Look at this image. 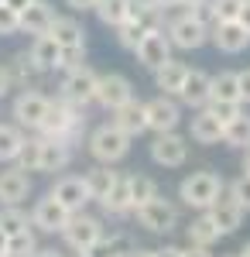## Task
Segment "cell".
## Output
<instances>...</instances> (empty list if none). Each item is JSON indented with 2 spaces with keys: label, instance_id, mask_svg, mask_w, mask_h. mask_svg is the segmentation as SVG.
<instances>
[{
  "label": "cell",
  "instance_id": "cell-43",
  "mask_svg": "<svg viewBox=\"0 0 250 257\" xmlns=\"http://www.w3.org/2000/svg\"><path fill=\"white\" fill-rule=\"evenodd\" d=\"M230 196L236 199V206H240L243 213L250 209V175H247V172H243V175H240V178L230 185Z\"/></svg>",
  "mask_w": 250,
  "mask_h": 257
},
{
  "label": "cell",
  "instance_id": "cell-54",
  "mask_svg": "<svg viewBox=\"0 0 250 257\" xmlns=\"http://www.w3.org/2000/svg\"><path fill=\"white\" fill-rule=\"evenodd\" d=\"M127 257H154V250H141V247H134Z\"/></svg>",
  "mask_w": 250,
  "mask_h": 257
},
{
  "label": "cell",
  "instance_id": "cell-13",
  "mask_svg": "<svg viewBox=\"0 0 250 257\" xmlns=\"http://www.w3.org/2000/svg\"><path fill=\"white\" fill-rule=\"evenodd\" d=\"M69 209L58 202V199H52V196H45L35 206V213H31V226H38V230H45V233H62V226L69 223Z\"/></svg>",
  "mask_w": 250,
  "mask_h": 257
},
{
  "label": "cell",
  "instance_id": "cell-8",
  "mask_svg": "<svg viewBox=\"0 0 250 257\" xmlns=\"http://www.w3.org/2000/svg\"><path fill=\"white\" fill-rule=\"evenodd\" d=\"M144 120H148V131H158V134H165V131H175L178 127V120H182V110H178V103L168 96H154L144 103Z\"/></svg>",
  "mask_w": 250,
  "mask_h": 257
},
{
  "label": "cell",
  "instance_id": "cell-22",
  "mask_svg": "<svg viewBox=\"0 0 250 257\" xmlns=\"http://www.w3.org/2000/svg\"><path fill=\"white\" fill-rule=\"evenodd\" d=\"M72 161V148L62 141L41 138V155H38V172H62Z\"/></svg>",
  "mask_w": 250,
  "mask_h": 257
},
{
  "label": "cell",
  "instance_id": "cell-49",
  "mask_svg": "<svg viewBox=\"0 0 250 257\" xmlns=\"http://www.w3.org/2000/svg\"><path fill=\"white\" fill-rule=\"evenodd\" d=\"M69 7H76V11H93L96 7V0H65Z\"/></svg>",
  "mask_w": 250,
  "mask_h": 257
},
{
  "label": "cell",
  "instance_id": "cell-39",
  "mask_svg": "<svg viewBox=\"0 0 250 257\" xmlns=\"http://www.w3.org/2000/svg\"><path fill=\"white\" fill-rule=\"evenodd\" d=\"M21 141H24V134H21L18 127H11V123H0V161H14V155H18Z\"/></svg>",
  "mask_w": 250,
  "mask_h": 257
},
{
  "label": "cell",
  "instance_id": "cell-24",
  "mask_svg": "<svg viewBox=\"0 0 250 257\" xmlns=\"http://www.w3.org/2000/svg\"><path fill=\"white\" fill-rule=\"evenodd\" d=\"M192 138L199 144H219L223 141V123L209 113V106H199V113L192 117Z\"/></svg>",
  "mask_w": 250,
  "mask_h": 257
},
{
  "label": "cell",
  "instance_id": "cell-52",
  "mask_svg": "<svg viewBox=\"0 0 250 257\" xmlns=\"http://www.w3.org/2000/svg\"><path fill=\"white\" fill-rule=\"evenodd\" d=\"M0 4H7V7H11V11H24V7H28V4H31V0H0Z\"/></svg>",
  "mask_w": 250,
  "mask_h": 257
},
{
  "label": "cell",
  "instance_id": "cell-40",
  "mask_svg": "<svg viewBox=\"0 0 250 257\" xmlns=\"http://www.w3.org/2000/svg\"><path fill=\"white\" fill-rule=\"evenodd\" d=\"M35 250H38V243H35V233L31 230L7 237V257H31Z\"/></svg>",
  "mask_w": 250,
  "mask_h": 257
},
{
  "label": "cell",
  "instance_id": "cell-9",
  "mask_svg": "<svg viewBox=\"0 0 250 257\" xmlns=\"http://www.w3.org/2000/svg\"><path fill=\"white\" fill-rule=\"evenodd\" d=\"M151 158L158 165H165V168H178V165H185L189 158V144L182 134H175V131H165V134H158L151 144Z\"/></svg>",
  "mask_w": 250,
  "mask_h": 257
},
{
  "label": "cell",
  "instance_id": "cell-26",
  "mask_svg": "<svg viewBox=\"0 0 250 257\" xmlns=\"http://www.w3.org/2000/svg\"><path fill=\"white\" fill-rule=\"evenodd\" d=\"M58 52H62V45H58L52 35H38L28 55H31V59H35V65L45 72V69H58Z\"/></svg>",
  "mask_w": 250,
  "mask_h": 257
},
{
  "label": "cell",
  "instance_id": "cell-11",
  "mask_svg": "<svg viewBox=\"0 0 250 257\" xmlns=\"http://www.w3.org/2000/svg\"><path fill=\"white\" fill-rule=\"evenodd\" d=\"M137 62L141 65H148V69H158L165 59H172V41L165 38V31L161 28H151L144 38L137 41Z\"/></svg>",
  "mask_w": 250,
  "mask_h": 257
},
{
  "label": "cell",
  "instance_id": "cell-19",
  "mask_svg": "<svg viewBox=\"0 0 250 257\" xmlns=\"http://www.w3.org/2000/svg\"><path fill=\"white\" fill-rule=\"evenodd\" d=\"M178 99L185 106H206V99H209V76L202 69H189L185 79H182V89H178Z\"/></svg>",
  "mask_w": 250,
  "mask_h": 257
},
{
  "label": "cell",
  "instance_id": "cell-21",
  "mask_svg": "<svg viewBox=\"0 0 250 257\" xmlns=\"http://www.w3.org/2000/svg\"><path fill=\"white\" fill-rule=\"evenodd\" d=\"M99 206L110 213V216H127L134 213V202H131V185H127V175H116V182L110 185V192L99 199Z\"/></svg>",
  "mask_w": 250,
  "mask_h": 257
},
{
  "label": "cell",
  "instance_id": "cell-29",
  "mask_svg": "<svg viewBox=\"0 0 250 257\" xmlns=\"http://www.w3.org/2000/svg\"><path fill=\"white\" fill-rule=\"evenodd\" d=\"M127 18H131V21H141L144 28H161L165 11H161L154 0H127Z\"/></svg>",
  "mask_w": 250,
  "mask_h": 257
},
{
  "label": "cell",
  "instance_id": "cell-51",
  "mask_svg": "<svg viewBox=\"0 0 250 257\" xmlns=\"http://www.w3.org/2000/svg\"><path fill=\"white\" fill-rule=\"evenodd\" d=\"M154 257H182V247H161L154 250Z\"/></svg>",
  "mask_w": 250,
  "mask_h": 257
},
{
  "label": "cell",
  "instance_id": "cell-3",
  "mask_svg": "<svg viewBox=\"0 0 250 257\" xmlns=\"http://www.w3.org/2000/svg\"><path fill=\"white\" fill-rule=\"evenodd\" d=\"M219 192H223V178L212 175V172H192V175L182 182V189H178L182 202L185 206H195V209H206Z\"/></svg>",
  "mask_w": 250,
  "mask_h": 257
},
{
  "label": "cell",
  "instance_id": "cell-20",
  "mask_svg": "<svg viewBox=\"0 0 250 257\" xmlns=\"http://www.w3.org/2000/svg\"><path fill=\"white\" fill-rule=\"evenodd\" d=\"M28 192H31V178L24 175L21 168L0 172V202L4 206H18L21 199H28Z\"/></svg>",
  "mask_w": 250,
  "mask_h": 257
},
{
  "label": "cell",
  "instance_id": "cell-46",
  "mask_svg": "<svg viewBox=\"0 0 250 257\" xmlns=\"http://www.w3.org/2000/svg\"><path fill=\"white\" fill-rule=\"evenodd\" d=\"M236 86H240V103H250V69L236 72Z\"/></svg>",
  "mask_w": 250,
  "mask_h": 257
},
{
  "label": "cell",
  "instance_id": "cell-2",
  "mask_svg": "<svg viewBox=\"0 0 250 257\" xmlns=\"http://www.w3.org/2000/svg\"><path fill=\"white\" fill-rule=\"evenodd\" d=\"M89 151H93V158L99 165H116V161L127 158V151H131V138L113 127V123H103L96 127L93 134H89Z\"/></svg>",
  "mask_w": 250,
  "mask_h": 257
},
{
  "label": "cell",
  "instance_id": "cell-53",
  "mask_svg": "<svg viewBox=\"0 0 250 257\" xmlns=\"http://www.w3.org/2000/svg\"><path fill=\"white\" fill-rule=\"evenodd\" d=\"M154 4H158V7H161V11H172V7H178V4H182V0H154Z\"/></svg>",
  "mask_w": 250,
  "mask_h": 257
},
{
  "label": "cell",
  "instance_id": "cell-61",
  "mask_svg": "<svg viewBox=\"0 0 250 257\" xmlns=\"http://www.w3.org/2000/svg\"><path fill=\"white\" fill-rule=\"evenodd\" d=\"M0 257H4V254H0Z\"/></svg>",
  "mask_w": 250,
  "mask_h": 257
},
{
  "label": "cell",
  "instance_id": "cell-15",
  "mask_svg": "<svg viewBox=\"0 0 250 257\" xmlns=\"http://www.w3.org/2000/svg\"><path fill=\"white\" fill-rule=\"evenodd\" d=\"M45 110H48V96L38 93V89H24V93L14 99V117H18L21 127H35V131H38Z\"/></svg>",
  "mask_w": 250,
  "mask_h": 257
},
{
  "label": "cell",
  "instance_id": "cell-44",
  "mask_svg": "<svg viewBox=\"0 0 250 257\" xmlns=\"http://www.w3.org/2000/svg\"><path fill=\"white\" fill-rule=\"evenodd\" d=\"M82 55H86V45H69L58 52V69H76L82 65Z\"/></svg>",
  "mask_w": 250,
  "mask_h": 257
},
{
  "label": "cell",
  "instance_id": "cell-60",
  "mask_svg": "<svg viewBox=\"0 0 250 257\" xmlns=\"http://www.w3.org/2000/svg\"><path fill=\"white\" fill-rule=\"evenodd\" d=\"M226 257H240V254H226Z\"/></svg>",
  "mask_w": 250,
  "mask_h": 257
},
{
  "label": "cell",
  "instance_id": "cell-57",
  "mask_svg": "<svg viewBox=\"0 0 250 257\" xmlns=\"http://www.w3.org/2000/svg\"><path fill=\"white\" fill-rule=\"evenodd\" d=\"M31 257H62V254H55V250H35Z\"/></svg>",
  "mask_w": 250,
  "mask_h": 257
},
{
  "label": "cell",
  "instance_id": "cell-58",
  "mask_svg": "<svg viewBox=\"0 0 250 257\" xmlns=\"http://www.w3.org/2000/svg\"><path fill=\"white\" fill-rule=\"evenodd\" d=\"M199 4H206V0H182L178 7H199Z\"/></svg>",
  "mask_w": 250,
  "mask_h": 257
},
{
  "label": "cell",
  "instance_id": "cell-36",
  "mask_svg": "<svg viewBox=\"0 0 250 257\" xmlns=\"http://www.w3.org/2000/svg\"><path fill=\"white\" fill-rule=\"evenodd\" d=\"M127 185H131V202L141 206V202H148V199L158 196V185H154V178L148 175H127Z\"/></svg>",
  "mask_w": 250,
  "mask_h": 257
},
{
  "label": "cell",
  "instance_id": "cell-35",
  "mask_svg": "<svg viewBox=\"0 0 250 257\" xmlns=\"http://www.w3.org/2000/svg\"><path fill=\"white\" fill-rule=\"evenodd\" d=\"M93 11L99 14L103 24L116 28L120 21H127V0H96V7H93Z\"/></svg>",
  "mask_w": 250,
  "mask_h": 257
},
{
  "label": "cell",
  "instance_id": "cell-45",
  "mask_svg": "<svg viewBox=\"0 0 250 257\" xmlns=\"http://www.w3.org/2000/svg\"><path fill=\"white\" fill-rule=\"evenodd\" d=\"M14 31H18V11L0 4V35H14Z\"/></svg>",
  "mask_w": 250,
  "mask_h": 257
},
{
  "label": "cell",
  "instance_id": "cell-1",
  "mask_svg": "<svg viewBox=\"0 0 250 257\" xmlns=\"http://www.w3.org/2000/svg\"><path fill=\"white\" fill-rule=\"evenodd\" d=\"M86 106H79V103H69V99H48V110H45V117H41L38 131L45 134L48 141H62V144H69L72 148V141L82 134V113Z\"/></svg>",
  "mask_w": 250,
  "mask_h": 257
},
{
  "label": "cell",
  "instance_id": "cell-50",
  "mask_svg": "<svg viewBox=\"0 0 250 257\" xmlns=\"http://www.w3.org/2000/svg\"><path fill=\"white\" fill-rule=\"evenodd\" d=\"M11 89V76H7V65H0V96Z\"/></svg>",
  "mask_w": 250,
  "mask_h": 257
},
{
  "label": "cell",
  "instance_id": "cell-34",
  "mask_svg": "<svg viewBox=\"0 0 250 257\" xmlns=\"http://www.w3.org/2000/svg\"><path fill=\"white\" fill-rule=\"evenodd\" d=\"M38 155H41V138H24L14 161H18L21 172H38Z\"/></svg>",
  "mask_w": 250,
  "mask_h": 257
},
{
  "label": "cell",
  "instance_id": "cell-47",
  "mask_svg": "<svg viewBox=\"0 0 250 257\" xmlns=\"http://www.w3.org/2000/svg\"><path fill=\"white\" fill-rule=\"evenodd\" d=\"M182 257H212L209 247H199V243H192L189 250H182Z\"/></svg>",
  "mask_w": 250,
  "mask_h": 257
},
{
  "label": "cell",
  "instance_id": "cell-10",
  "mask_svg": "<svg viewBox=\"0 0 250 257\" xmlns=\"http://www.w3.org/2000/svg\"><path fill=\"white\" fill-rule=\"evenodd\" d=\"M212 45L226 55H236L250 45V31L240 24V21H212V31H209Z\"/></svg>",
  "mask_w": 250,
  "mask_h": 257
},
{
  "label": "cell",
  "instance_id": "cell-5",
  "mask_svg": "<svg viewBox=\"0 0 250 257\" xmlns=\"http://www.w3.org/2000/svg\"><path fill=\"white\" fill-rule=\"evenodd\" d=\"M62 237H65V243H69L72 250L82 254V250H89V247L103 237V223H99L96 216H82V209H79V213H72L69 223L62 226Z\"/></svg>",
  "mask_w": 250,
  "mask_h": 257
},
{
  "label": "cell",
  "instance_id": "cell-32",
  "mask_svg": "<svg viewBox=\"0 0 250 257\" xmlns=\"http://www.w3.org/2000/svg\"><path fill=\"white\" fill-rule=\"evenodd\" d=\"M209 99H236V103H240L236 72H219V76H209ZM209 99H206V103H209Z\"/></svg>",
  "mask_w": 250,
  "mask_h": 257
},
{
  "label": "cell",
  "instance_id": "cell-42",
  "mask_svg": "<svg viewBox=\"0 0 250 257\" xmlns=\"http://www.w3.org/2000/svg\"><path fill=\"white\" fill-rule=\"evenodd\" d=\"M209 7H212V18L216 21H236L243 0H209Z\"/></svg>",
  "mask_w": 250,
  "mask_h": 257
},
{
  "label": "cell",
  "instance_id": "cell-31",
  "mask_svg": "<svg viewBox=\"0 0 250 257\" xmlns=\"http://www.w3.org/2000/svg\"><path fill=\"white\" fill-rule=\"evenodd\" d=\"M223 144H230V148H247L250 144V117L247 113H236L230 123H223Z\"/></svg>",
  "mask_w": 250,
  "mask_h": 257
},
{
  "label": "cell",
  "instance_id": "cell-12",
  "mask_svg": "<svg viewBox=\"0 0 250 257\" xmlns=\"http://www.w3.org/2000/svg\"><path fill=\"white\" fill-rule=\"evenodd\" d=\"M206 209H209L206 216L212 219V226H216L219 233H233V230L243 223V209L236 206V199H233V196H223V192H219Z\"/></svg>",
  "mask_w": 250,
  "mask_h": 257
},
{
  "label": "cell",
  "instance_id": "cell-6",
  "mask_svg": "<svg viewBox=\"0 0 250 257\" xmlns=\"http://www.w3.org/2000/svg\"><path fill=\"white\" fill-rule=\"evenodd\" d=\"M96 72L93 69H86V65H76V69H69V76L62 82V96L69 99V103H79V106H86V103H93L96 99Z\"/></svg>",
  "mask_w": 250,
  "mask_h": 257
},
{
  "label": "cell",
  "instance_id": "cell-33",
  "mask_svg": "<svg viewBox=\"0 0 250 257\" xmlns=\"http://www.w3.org/2000/svg\"><path fill=\"white\" fill-rule=\"evenodd\" d=\"M219 240V230L212 226V219L202 213V216H195L192 223H189V243H199V247H209V243H216Z\"/></svg>",
  "mask_w": 250,
  "mask_h": 257
},
{
  "label": "cell",
  "instance_id": "cell-4",
  "mask_svg": "<svg viewBox=\"0 0 250 257\" xmlns=\"http://www.w3.org/2000/svg\"><path fill=\"white\" fill-rule=\"evenodd\" d=\"M134 213H137V223H141L144 230H151V233H168V230L178 226V209L161 196H154V199H148V202L134 206Z\"/></svg>",
  "mask_w": 250,
  "mask_h": 257
},
{
  "label": "cell",
  "instance_id": "cell-27",
  "mask_svg": "<svg viewBox=\"0 0 250 257\" xmlns=\"http://www.w3.org/2000/svg\"><path fill=\"white\" fill-rule=\"evenodd\" d=\"M131 250H134V247H131L127 233H116V237H110V240H106V237H99L96 243L89 247V250H82L79 257H127Z\"/></svg>",
  "mask_w": 250,
  "mask_h": 257
},
{
  "label": "cell",
  "instance_id": "cell-37",
  "mask_svg": "<svg viewBox=\"0 0 250 257\" xmlns=\"http://www.w3.org/2000/svg\"><path fill=\"white\" fill-rule=\"evenodd\" d=\"M148 31H151V28H144L141 21H131V18L116 24V38H120V45H123V48H131V52L137 48V41L144 38Z\"/></svg>",
  "mask_w": 250,
  "mask_h": 257
},
{
  "label": "cell",
  "instance_id": "cell-16",
  "mask_svg": "<svg viewBox=\"0 0 250 257\" xmlns=\"http://www.w3.org/2000/svg\"><path fill=\"white\" fill-rule=\"evenodd\" d=\"M55 21V11L52 4L45 0H31L24 11H18V31H28V35H45Z\"/></svg>",
  "mask_w": 250,
  "mask_h": 257
},
{
  "label": "cell",
  "instance_id": "cell-59",
  "mask_svg": "<svg viewBox=\"0 0 250 257\" xmlns=\"http://www.w3.org/2000/svg\"><path fill=\"white\" fill-rule=\"evenodd\" d=\"M240 257H250V243H247V247H243V250H240Z\"/></svg>",
  "mask_w": 250,
  "mask_h": 257
},
{
  "label": "cell",
  "instance_id": "cell-56",
  "mask_svg": "<svg viewBox=\"0 0 250 257\" xmlns=\"http://www.w3.org/2000/svg\"><path fill=\"white\" fill-rule=\"evenodd\" d=\"M0 254L7 257V233H4V230H0Z\"/></svg>",
  "mask_w": 250,
  "mask_h": 257
},
{
  "label": "cell",
  "instance_id": "cell-25",
  "mask_svg": "<svg viewBox=\"0 0 250 257\" xmlns=\"http://www.w3.org/2000/svg\"><path fill=\"white\" fill-rule=\"evenodd\" d=\"M45 35H52L62 48H69V45H86V31H82V24L72 21V18H55Z\"/></svg>",
  "mask_w": 250,
  "mask_h": 257
},
{
  "label": "cell",
  "instance_id": "cell-28",
  "mask_svg": "<svg viewBox=\"0 0 250 257\" xmlns=\"http://www.w3.org/2000/svg\"><path fill=\"white\" fill-rule=\"evenodd\" d=\"M7 76H11V82H18V86L28 89V82H35L41 76V69L35 65V59H31L28 52H18L14 59L7 62Z\"/></svg>",
  "mask_w": 250,
  "mask_h": 257
},
{
  "label": "cell",
  "instance_id": "cell-7",
  "mask_svg": "<svg viewBox=\"0 0 250 257\" xmlns=\"http://www.w3.org/2000/svg\"><path fill=\"white\" fill-rule=\"evenodd\" d=\"M206 38H209V24L195 21L189 11L168 24V41L178 45V48H185V52H189V48H199V45H206Z\"/></svg>",
  "mask_w": 250,
  "mask_h": 257
},
{
  "label": "cell",
  "instance_id": "cell-55",
  "mask_svg": "<svg viewBox=\"0 0 250 257\" xmlns=\"http://www.w3.org/2000/svg\"><path fill=\"white\" fill-rule=\"evenodd\" d=\"M243 172H247V175H250V144H247V148H243Z\"/></svg>",
  "mask_w": 250,
  "mask_h": 257
},
{
  "label": "cell",
  "instance_id": "cell-48",
  "mask_svg": "<svg viewBox=\"0 0 250 257\" xmlns=\"http://www.w3.org/2000/svg\"><path fill=\"white\" fill-rule=\"evenodd\" d=\"M236 21H240V24H243V28L250 31V0H243V7H240V14H236Z\"/></svg>",
  "mask_w": 250,
  "mask_h": 257
},
{
  "label": "cell",
  "instance_id": "cell-23",
  "mask_svg": "<svg viewBox=\"0 0 250 257\" xmlns=\"http://www.w3.org/2000/svg\"><path fill=\"white\" fill-rule=\"evenodd\" d=\"M185 72H189V65H185V62L165 59L158 69H154V82H158V89H165V96H178Z\"/></svg>",
  "mask_w": 250,
  "mask_h": 257
},
{
  "label": "cell",
  "instance_id": "cell-41",
  "mask_svg": "<svg viewBox=\"0 0 250 257\" xmlns=\"http://www.w3.org/2000/svg\"><path fill=\"white\" fill-rule=\"evenodd\" d=\"M206 106H209V113L219 120V123H230V120L240 113V103H236V99H209Z\"/></svg>",
  "mask_w": 250,
  "mask_h": 257
},
{
  "label": "cell",
  "instance_id": "cell-38",
  "mask_svg": "<svg viewBox=\"0 0 250 257\" xmlns=\"http://www.w3.org/2000/svg\"><path fill=\"white\" fill-rule=\"evenodd\" d=\"M31 226V219L21 213L18 206H7V209H0V230L7 233V237H14V233H24Z\"/></svg>",
  "mask_w": 250,
  "mask_h": 257
},
{
  "label": "cell",
  "instance_id": "cell-17",
  "mask_svg": "<svg viewBox=\"0 0 250 257\" xmlns=\"http://www.w3.org/2000/svg\"><path fill=\"white\" fill-rule=\"evenodd\" d=\"M113 127H120L127 138H137V134H144L148 131V120H144V103L141 99H127V103H120L113 110Z\"/></svg>",
  "mask_w": 250,
  "mask_h": 257
},
{
  "label": "cell",
  "instance_id": "cell-30",
  "mask_svg": "<svg viewBox=\"0 0 250 257\" xmlns=\"http://www.w3.org/2000/svg\"><path fill=\"white\" fill-rule=\"evenodd\" d=\"M82 182H86V189H89V199H103L110 192V185L116 182V172H110V165H99V168H89V172L82 175Z\"/></svg>",
  "mask_w": 250,
  "mask_h": 257
},
{
  "label": "cell",
  "instance_id": "cell-18",
  "mask_svg": "<svg viewBox=\"0 0 250 257\" xmlns=\"http://www.w3.org/2000/svg\"><path fill=\"white\" fill-rule=\"evenodd\" d=\"M48 196L58 199L69 213H79V209L89 202V189H86V182H82V178H72V175H69V178H58L55 189H52Z\"/></svg>",
  "mask_w": 250,
  "mask_h": 257
},
{
  "label": "cell",
  "instance_id": "cell-14",
  "mask_svg": "<svg viewBox=\"0 0 250 257\" xmlns=\"http://www.w3.org/2000/svg\"><path fill=\"white\" fill-rule=\"evenodd\" d=\"M134 96V86L127 76H99L96 79V103H103L106 110H116L120 103H127V99Z\"/></svg>",
  "mask_w": 250,
  "mask_h": 257
}]
</instances>
